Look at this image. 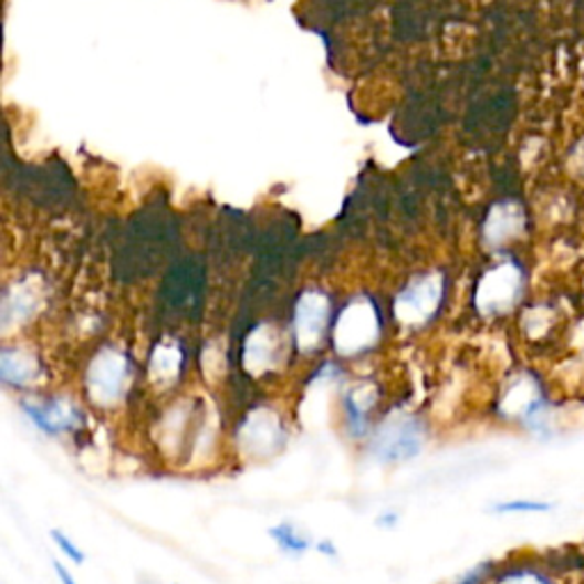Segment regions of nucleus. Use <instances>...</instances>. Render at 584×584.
<instances>
[{
    "label": "nucleus",
    "instance_id": "f257e3e1",
    "mask_svg": "<svg viewBox=\"0 0 584 584\" xmlns=\"http://www.w3.org/2000/svg\"><path fill=\"white\" fill-rule=\"evenodd\" d=\"M379 338V315L368 298L352 300L334 328V345L341 354L352 356L368 350Z\"/></svg>",
    "mask_w": 584,
    "mask_h": 584
},
{
    "label": "nucleus",
    "instance_id": "f03ea898",
    "mask_svg": "<svg viewBox=\"0 0 584 584\" xmlns=\"http://www.w3.org/2000/svg\"><path fill=\"white\" fill-rule=\"evenodd\" d=\"M444 277L438 272L423 274L401 288L395 298V317L399 324L420 326L434 317L444 302Z\"/></svg>",
    "mask_w": 584,
    "mask_h": 584
},
{
    "label": "nucleus",
    "instance_id": "7ed1b4c3",
    "mask_svg": "<svg viewBox=\"0 0 584 584\" xmlns=\"http://www.w3.org/2000/svg\"><path fill=\"white\" fill-rule=\"evenodd\" d=\"M523 290V274L514 263H500L489 270L474 290V306L482 315H500L517 304Z\"/></svg>",
    "mask_w": 584,
    "mask_h": 584
},
{
    "label": "nucleus",
    "instance_id": "20e7f679",
    "mask_svg": "<svg viewBox=\"0 0 584 584\" xmlns=\"http://www.w3.org/2000/svg\"><path fill=\"white\" fill-rule=\"evenodd\" d=\"M328 315H332V304H328L324 292L306 290L295 306V320H292L300 350L311 352L322 343L328 326Z\"/></svg>",
    "mask_w": 584,
    "mask_h": 584
},
{
    "label": "nucleus",
    "instance_id": "39448f33",
    "mask_svg": "<svg viewBox=\"0 0 584 584\" xmlns=\"http://www.w3.org/2000/svg\"><path fill=\"white\" fill-rule=\"evenodd\" d=\"M128 379V363L126 356L115 350H103L90 363V390L101 401H113L122 395Z\"/></svg>",
    "mask_w": 584,
    "mask_h": 584
},
{
    "label": "nucleus",
    "instance_id": "423d86ee",
    "mask_svg": "<svg viewBox=\"0 0 584 584\" xmlns=\"http://www.w3.org/2000/svg\"><path fill=\"white\" fill-rule=\"evenodd\" d=\"M420 448L423 434L411 418H390L375 441V452L386 461L411 459Z\"/></svg>",
    "mask_w": 584,
    "mask_h": 584
},
{
    "label": "nucleus",
    "instance_id": "0eeeda50",
    "mask_svg": "<svg viewBox=\"0 0 584 584\" xmlns=\"http://www.w3.org/2000/svg\"><path fill=\"white\" fill-rule=\"evenodd\" d=\"M525 227V215L519 204H496L484 222V242L489 247H500L507 244L509 240H514L523 233Z\"/></svg>",
    "mask_w": 584,
    "mask_h": 584
},
{
    "label": "nucleus",
    "instance_id": "6e6552de",
    "mask_svg": "<svg viewBox=\"0 0 584 584\" xmlns=\"http://www.w3.org/2000/svg\"><path fill=\"white\" fill-rule=\"evenodd\" d=\"M23 414L32 420L34 427H40L49 436L73 429L79 420V411L71 405H64L60 399H53L49 405H40V401H23Z\"/></svg>",
    "mask_w": 584,
    "mask_h": 584
},
{
    "label": "nucleus",
    "instance_id": "1a4fd4ad",
    "mask_svg": "<svg viewBox=\"0 0 584 584\" xmlns=\"http://www.w3.org/2000/svg\"><path fill=\"white\" fill-rule=\"evenodd\" d=\"M42 302V288L34 279L17 281L12 288H8L3 298V324L10 326V322H23L28 320Z\"/></svg>",
    "mask_w": 584,
    "mask_h": 584
},
{
    "label": "nucleus",
    "instance_id": "9d476101",
    "mask_svg": "<svg viewBox=\"0 0 584 584\" xmlns=\"http://www.w3.org/2000/svg\"><path fill=\"white\" fill-rule=\"evenodd\" d=\"M277 347H279L277 332L270 324H261L259 328H253L244 347L247 368H251L253 373L268 368L272 356L277 354Z\"/></svg>",
    "mask_w": 584,
    "mask_h": 584
},
{
    "label": "nucleus",
    "instance_id": "9b49d317",
    "mask_svg": "<svg viewBox=\"0 0 584 584\" xmlns=\"http://www.w3.org/2000/svg\"><path fill=\"white\" fill-rule=\"evenodd\" d=\"M36 371H40L36 358L21 347H8L0 354V375L12 386H25L30 379L36 377Z\"/></svg>",
    "mask_w": 584,
    "mask_h": 584
},
{
    "label": "nucleus",
    "instance_id": "f8f14e48",
    "mask_svg": "<svg viewBox=\"0 0 584 584\" xmlns=\"http://www.w3.org/2000/svg\"><path fill=\"white\" fill-rule=\"evenodd\" d=\"M270 536L279 543L283 553H290V555H304L306 551H311V545H313V541L306 534H302L295 525H290V523H281L272 528Z\"/></svg>",
    "mask_w": 584,
    "mask_h": 584
},
{
    "label": "nucleus",
    "instance_id": "ddd939ff",
    "mask_svg": "<svg viewBox=\"0 0 584 584\" xmlns=\"http://www.w3.org/2000/svg\"><path fill=\"white\" fill-rule=\"evenodd\" d=\"M178 365H180V352L174 345H160L154 352V361H152L154 377L171 379L178 373Z\"/></svg>",
    "mask_w": 584,
    "mask_h": 584
},
{
    "label": "nucleus",
    "instance_id": "4468645a",
    "mask_svg": "<svg viewBox=\"0 0 584 584\" xmlns=\"http://www.w3.org/2000/svg\"><path fill=\"white\" fill-rule=\"evenodd\" d=\"M498 514H525V511H548L551 504L548 502H536V500H511V502H500L493 507Z\"/></svg>",
    "mask_w": 584,
    "mask_h": 584
},
{
    "label": "nucleus",
    "instance_id": "2eb2a0df",
    "mask_svg": "<svg viewBox=\"0 0 584 584\" xmlns=\"http://www.w3.org/2000/svg\"><path fill=\"white\" fill-rule=\"evenodd\" d=\"M51 539L55 541V545L60 548V551L73 562V564H83L85 562V553L81 551V548L73 543L62 530H51Z\"/></svg>",
    "mask_w": 584,
    "mask_h": 584
},
{
    "label": "nucleus",
    "instance_id": "dca6fc26",
    "mask_svg": "<svg viewBox=\"0 0 584 584\" xmlns=\"http://www.w3.org/2000/svg\"><path fill=\"white\" fill-rule=\"evenodd\" d=\"M500 584H548V582L534 573H511Z\"/></svg>",
    "mask_w": 584,
    "mask_h": 584
},
{
    "label": "nucleus",
    "instance_id": "f3484780",
    "mask_svg": "<svg viewBox=\"0 0 584 584\" xmlns=\"http://www.w3.org/2000/svg\"><path fill=\"white\" fill-rule=\"evenodd\" d=\"M487 573V566H480V569H474V571H470L463 580H459V582H455V584H478L480 580H482V575Z\"/></svg>",
    "mask_w": 584,
    "mask_h": 584
},
{
    "label": "nucleus",
    "instance_id": "a211bd4d",
    "mask_svg": "<svg viewBox=\"0 0 584 584\" xmlns=\"http://www.w3.org/2000/svg\"><path fill=\"white\" fill-rule=\"evenodd\" d=\"M55 573L60 575L62 584H76V582H73V577H71V575L64 571V566H62V564H58V562H55Z\"/></svg>",
    "mask_w": 584,
    "mask_h": 584
},
{
    "label": "nucleus",
    "instance_id": "6ab92c4d",
    "mask_svg": "<svg viewBox=\"0 0 584 584\" xmlns=\"http://www.w3.org/2000/svg\"><path fill=\"white\" fill-rule=\"evenodd\" d=\"M397 521V514H386V517H379L377 519V525H384V528H393Z\"/></svg>",
    "mask_w": 584,
    "mask_h": 584
},
{
    "label": "nucleus",
    "instance_id": "aec40b11",
    "mask_svg": "<svg viewBox=\"0 0 584 584\" xmlns=\"http://www.w3.org/2000/svg\"><path fill=\"white\" fill-rule=\"evenodd\" d=\"M320 553H324V555H336V551H334V543H326V541H322V543H320Z\"/></svg>",
    "mask_w": 584,
    "mask_h": 584
}]
</instances>
